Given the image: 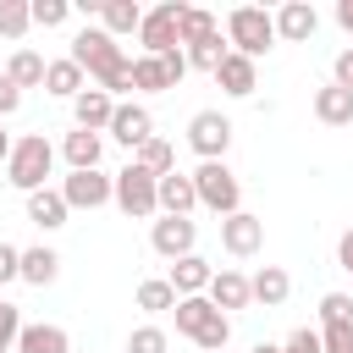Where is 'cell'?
I'll return each instance as SVG.
<instances>
[{
	"label": "cell",
	"mask_w": 353,
	"mask_h": 353,
	"mask_svg": "<svg viewBox=\"0 0 353 353\" xmlns=\"http://www.w3.org/2000/svg\"><path fill=\"white\" fill-rule=\"evenodd\" d=\"M66 55H72V61H77V66H83V72L110 94V99L132 88V61L121 55V44H116L105 28H83V33L72 39V50H66Z\"/></svg>",
	"instance_id": "1"
},
{
	"label": "cell",
	"mask_w": 353,
	"mask_h": 353,
	"mask_svg": "<svg viewBox=\"0 0 353 353\" xmlns=\"http://www.w3.org/2000/svg\"><path fill=\"white\" fill-rule=\"evenodd\" d=\"M176 331L193 342V347H204V353H221L226 347V336H232V320L210 303V298H176Z\"/></svg>",
	"instance_id": "2"
},
{
	"label": "cell",
	"mask_w": 353,
	"mask_h": 353,
	"mask_svg": "<svg viewBox=\"0 0 353 353\" xmlns=\"http://www.w3.org/2000/svg\"><path fill=\"white\" fill-rule=\"evenodd\" d=\"M50 165H55L50 138H44V132H28V138H17V143H11L6 182H11V188H22V193H39V188H50Z\"/></svg>",
	"instance_id": "3"
},
{
	"label": "cell",
	"mask_w": 353,
	"mask_h": 353,
	"mask_svg": "<svg viewBox=\"0 0 353 353\" xmlns=\"http://www.w3.org/2000/svg\"><path fill=\"white\" fill-rule=\"evenodd\" d=\"M226 44H232L237 55H248V61L270 55V44H276V17H270L265 6H232V11H226Z\"/></svg>",
	"instance_id": "4"
},
{
	"label": "cell",
	"mask_w": 353,
	"mask_h": 353,
	"mask_svg": "<svg viewBox=\"0 0 353 353\" xmlns=\"http://www.w3.org/2000/svg\"><path fill=\"white\" fill-rule=\"evenodd\" d=\"M193 193H199V204L215 210L221 221L243 210V182H237V171H232L226 160H199V171H193Z\"/></svg>",
	"instance_id": "5"
},
{
	"label": "cell",
	"mask_w": 353,
	"mask_h": 353,
	"mask_svg": "<svg viewBox=\"0 0 353 353\" xmlns=\"http://www.w3.org/2000/svg\"><path fill=\"white\" fill-rule=\"evenodd\" d=\"M116 210H121V215H132V221L160 215V176H154V171H143L138 160H127V165L116 171Z\"/></svg>",
	"instance_id": "6"
},
{
	"label": "cell",
	"mask_w": 353,
	"mask_h": 353,
	"mask_svg": "<svg viewBox=\"0 0 353 353\" xmlns=\"http://www.w3.org/2000/svg\"><path fill=\"white\" fill-rule=\"evenodd\" d=\"M182 17H188V6H182V0H160L154 11H143V28H138V44H143V55L182 50Z\"/></svg>",
	"instance_id": "7"
},
{
	"label": "cell",
	"mask_w": 353,
	"mask_h": 353,
	"mask_svg": "<svg viewBox=\"0 0 353 353\" xmlns=\"http://www.w3.org/2000/svg\"><path fill=\"white\" fill-rule=\"evenodd\" d=\"M182 77H188V55H182V50L138 55V61H132V88H143V94H165V88H176Z\"/></svg>",
	"instance_id": "8"
},
{
	"label": "cell",
	"mask_w": 353,
	"mask_h": 353,
	"mask_svg": "<svg viewBox=\"0 0 353 353\" xmlns=\"http://www.w3.org/2000/svg\"><path fill=\"white\" fill-rule=\"evenodd\" d=\"M320 347L325 353H353V298L347 292L320 298Z\"/></svg>",
	"instance_id": "9"
},
{
	"label": "cell",
	"mask_w": 353,
	"mask_h": 353,
	"mask_svg": "<svg viewBox=\"0 0 353 353\" xmlns=\"http://www.w3.org/2000/svg\"><path fill=\"white\" fill-rule=\"evenodd\" d=\"M188 149H193L199 160H226V149H232V121H226L221 110H199V116L188 121Z\"/></svg>",
	"instance_id": "10"
},
{
	"label": "cell",
	"mask_w": 353,
	"mask_h": 353,
	"mask_svg": "<svg viewBox=\"0 0 353 353\" xmlns=\"http://www.w3.org/2000/svg\"><path fill=\"white\" fill-rule=\"evenodd\" d=\"M61 199H66V210L116 204V176H105V171H72V176L61 182Z\"/></svg>",
	"instance_id": "11"
},
{
	"label": "cell",
	"mask_w": 353,
	"mask_h": 353,
	"mask_svg": "<svg viewBox=\"0 0 353 353\" xmlns=\"http://www.w3.org/2000/svg\"><path fill=\"white\" fill-rule=\"evenodd\" d=\"M193 243H199V226L188 221V215H160L154 226H149V248L160 254V259H188L193 254Z\"/></svg>",
	"instance_id": "12"
},
{
	"label": "cell",
	"mask_w": 353,
	"mask_h": 353,
	"mask_svg": "<svg viewBox=\"0 0 353 353\" xmlns=\"http://www.w3.org/2000/svg\"><path fill=\"white\" fill-rule=\"evenodd\" d=\"M221 248H226L232 259H254V254L265 248V221L248 215V210L226 215V221H221Z\"/></svg>",
	"instance_id": "13"
},
{
	"label": "cell",
	"mask_w": 353,
	"mask_h": 353,
	"mask_svg": "<svg viewBox=\"0 0 353 353\" xmlns=\"http://www.w3.org/2000/svg\"><path fill=\"white\" fill-rule=\"evenodd\" d=\"M110 138L127 143V149L138 154V149L154 138V116H149L143 105H116V116H110Z\"/></svg>",
	"instance_id": "14"
},
{
	"label": "cell",
	"mask_w": 353,
	"mask_h": 353,
	"mask_svg": "<svg viewBox=\"0 0 353 353\" xmlns=\"http://www.w3.org/2000/svg\"><path fill=\"white\" fill-rule=\"evenodd\" d=\"M116 105H121V99H110L105 88H83V94L72 99V116H77V127H83V132H110Z\"/></svg>",
	"instance_id": "15"
},
{
	"label": "cell",
	"mask_w": 353,
	"mask_h": 353,
	"mask_svg": "<svg viewBox=\"0 0 353 353\" xmlns=\"http://www.w3.org/2000/svg\"><path fill=\"white\" fill-rule=\"evenodd\" d=\"M204 298H210L221 314H232V309H248V303H254V292H248V276H243V270H232V265L210 276V292H204Z\"/></svg>",
	"instance_id": "16"
},
{
	"label": "cell",
	"mask_w": 353,
	"mask_h": 353,
	"mask_svg": "<svg viewBox=\"0 0 353 353\" xmlns=\"http://www.w3.org/2000/svg\"><path fill=\"white\" fill-rule=\"evenodd\" d=\"M314 28H320V17H314L309 0H287V6L276 11V39H287V44H309Z\"/></svg>",
	"instance_id": "17"
},
{
	"label": "cell",
	"mask_w": 353,
	"mask_h": 353,
	"mask_svg": "<svg viewBox=\"0 0 353 353\" xmlns=\"http://www.w3.org/2000/svg\"><path fill=\"white\" fill-rule=\"evenodd\" d=\"M215 83H221V94H232V99H248L254 88H259V61H248V55H226L221 61V72H215Z\"/></svg>",
	"instance_id": "18"
},
{
	"label": "cell",
	"mask_w": 353,
	"mask_h": 353,
	"mask_svg": "<svg viewBox=\"0 0 353 353\" xmlns=\"http://www.w3.org/2000/svg\"><path fill=\"white\" fill-rule=\"evenodd\" d=\"M210 276H215V270H210V259H204V254H188V259H176V265H171V276H165V281L176 287V298H204V292H210Z\"/></svg>",
	"instance_id": "19"
},
{
	"label": "cell",
	"mask_w": 353,
	"mask_h": 353,
	"mask_svg": "<svg viewBox=\"0 0 353 353\" xmlns=\"http://www.w3.org/2000/svg\"><path fill=\"white\" fill-rule=\"evenodd\" d=\"M248 292H254V303L281 309V303H287V292H292V276H287L281 265H259V270L248 276Z\"/></svg>",
	"instance_id": "20"
},
{
	"label": "cell",
	"mask_w": 353,
	"mask_h": 353,
	"mask_svg": "<svg viewBox=\"0 0 353 353\" xmlns=\"http://www.w3.org/2000/svg\"><path fill=\"white\" fill-rule=\"evenodd\" d=\"M83 88H88V72H83L72 55L50 61V72H44V94H55V99H77Z\"/></svg>",
	"instance_id": "21"
},
{
	"label": "cell",
	"mask_w": 353,
	"mask_h": 353,
	"mask_svg": "<svg viewBox=\"0 0 353 353\" xmlns=\"http://www.w3.org/2000/svg\"><path fill=\"white\" fill-rule=\"evenodd\" d=\"M66 199H61V188H39V193H28V221L39 226V232H55V226H66Z\"/></svg>",
	"instance_id": "22"
},
{
	"label": "cell",
	"mask_w": 353,
	"mask_h": 353,
	"mask_svg": "<svg viewBox=\"0 0 353 353\" xmlns=\"http://www.w3.org/2000/svg\"><path fill=\"white\" fill-rule=\"evenodd\" d=\"M61 154H66V165L72 171H99V154H105V138L99 132H66V143H61Z\"/></svg>",
	"instance_id": "23"
},
{
	"label": "cell",
	"mask_w": 353,
	"mask_h": 353,
	"mask_svg": "<svg viewBox=\"0 0 353 353\" xmlns=\"http://www.w3.org/2000/svg\"><path fill=\"white\" fill-rule=\"evenodd\" d=\"M99 28H105L110 39L138 33V28H143V6H138V0H105V6H99Z\"/></svg>",
	"instance_id": "24"
},
{
	"label": "cell",
	"mask_w": 353,
	"mask_h": 353,
	"mask_svg": "<svg viewBox=\"0 0 353 353\" xmlns=\"http://www.w3.org/2000/svg\"><path fill=\"white\" fill-rule=\"evenodd\" d=\"M314 116H320L325 127H353V94L336 88V83H325V88L314 94Z\"/></svg>",
	"instance_id": "25"
},
{
	"label": "cell",
	"mask_w": 353,
	"mask_h": 353,
	"mask_svg": "<svg viewBox=\"0 0 353 353\" xmlns=\"http://www.w3.org/2000/svg\"><path fill=\"white\" fill-rule=\"evenodd\" d=\"M193 204H199V193H193V176H182V171L160 176V215H188Z\"/></svg>",
	"instance_id": "26"
},
{
	"label": "cell",
	"mask_w": 353,
	"mask_h": 353,
	"mask_svg": "<svg viewBox=\"0 0 353 353\" xmlns=\"http://www.w3.org/2000/svg\"><path fill=\"white\" fill-rule=\"evenodd\" d=\"M55 276H61V254L55 248H44V243L39 248H22V281L28 287H50Z\"/></svg>",
	"instance_id": "27"
},
{
	"label": "cell",
	"mask_w": 353,
	"mask_h": 353,
	"mask_svg": "<svg viewBox=\"0 0 353 353\" xmlns=\"http://www.w3.org/2000/svg\"><path fill=\"white\" fill-rule=\"evenodd\" d=\"M17 353H72V336L61 325H22Z\"/></svg>",
	"instance_id": "28"
},
{
	"label": "cell",
	"mask_w": 353,
	"mask_h": 353,
	"mask_svg": "<svg viewBox=\"0 0 353 353\" xmlns=\"http://www.w3.org/2000/svg\"><path fill=\"white\" fill-rule=\"evenodd\" d=\"M44 72H50V61H44L39 50H17V55L6 61V77H11L17 88H44Z\"/></svg>",
	"instance_id": "29"
},
{
	"label": "cell",
	"mask_w": 353,
	"mask_h": 353,
	"mask_svg": "<svg viewBox=\"0 0 353 353\" xmlns=\"http://www.w3.org/2000/svg\"><path fill=\"white\" fill-rule=\"evenodd\" d=\"M138 309H143V314H171V309H176V287H171L165 276L138 281Z\"/></svg>",
	"instance_id": "30"
},
{
	"label": "cell",
	"mask_w": 353,
	"mask_h": 353,
	"mask_svg": "<svg viewBox=\"0 0 353 353\" xmlns=\"http://www.w3.org/2000/svg\"><path fill=\"white\" fill-rule=\"evenodd\" d=\"M215 33H221L215 11H204V6H188V17H182V50H193V44H204V39H215Z\"/></svg>",
	"instance_id": "31"
},
{
	"label": "cell",
	"mask_w": 353,
	"mask_h": 353,
	"mask_svg": "<svg viewBox=\"0 0 353 353\" xmlns=\"http://www.w3.org/2000/svg\"><path fill=\"white\" fill-rule=\"evenodd\" d=\"M132 160H138L143 171H154V176H171V171H176V149H171L165 138H149V143H143Z\"/></svg>",
	"instance_id": "32"
},
{
	"label": "cell",
	"mask_w": 353,
	"mask_h": 353,
	"mask_svg": "<svg viewBox=\"0 0 353 353\" xmlns=\"http://www.w3.org/2000/svg\"><path fill=\"white\" fill-rule=\"evenodd\" d=\"M182 55H188V66H199V72H210V77H215V72H221V61H226L232 50H226V44H221V33H215V39L193 44V50H182Z\"/></svg>",
	"instance_id": "33"
},
{
	"label": "cell",
	"mask_w": 353,
	"mask_h": 353,
	"mask_svg": "<svg viewBox=\"0 0 353 353\" xmlns=\"http://www.w3.org/2000/svg\"><path fill=\"white\" fill-rule=\"evenodd\" d=\"M33 28V6L28 0H0V33L6 39H22Z\"/></svg>",
	"instance_id": "34"
},
{
	"label": "cell",
	"mask_w": 353,
	"mask_h": 353,
	"mask_svg": "<svg viewBox=\"0 0 353 353\" xmlns=\"http://www.w3.org/2000/svg\"><path fill=\"white\" fill-rule=\"evenodd\" d=\"M171 342H165V331L160 325H138L132 336H127V353H165Z\"/></svg>",
	"instance_id": "35"
},
{
	"label": "cell",
	"mask_w": 353,
	"mask_h": 353,
	"mask_svg": "<svg viewBox=\"0 0 353 353\" xmlns=\"http://www.w3.org/2000/svg\"><path fill=\"white\" fill-rule=\"evenodd\" d=\"M17 336H22V309L0 298V347H6V353H17Z\"/></svg>",
	"instance_id": "36"
},
{
	"label": "cell",
	"mask_w": 353,
	"mask_h": 353,
	"mask_svg": "<svg viewBox=\"0 0 353 353\" xmlns=\"http://www.w3.org/2000/svg\"><path fill=\"white\" fill-rule=\"evenodd\" d=\"M66 17H72L66 0H33V28H61Z\"/></svg>",
	"instance_id": "37"
},
{
	"label": "cell",
	"mask_w": 353,
	"mask_h": 353,
	"mask_svg": "<svg viewBox=\"0 0 353 353\" xmlns=\"http://www.w3.org/2000/svg\"><path fill=\"white\" fill-rule=\"evenodd\" d=\"M281 353H325V347H320V331L303 325V331H292V336L281 342Z\"/></svg>",
	"instance_id": "38"
},
{
	"label": "cell",
	"mask_w": 353,
	"mask_h": 353,
	"mask_svg": "<svg viewBox=\"0 0 353 353\" xmlns=\"http://www.w3.org/2000/svg\"><path fill=\"white\" fill-rule=\"evenodd\" d=\"M17 276H22V248L0 243V287H6V281H17Z\"/></svg>",
	"instance_id": "39"
},
{
	"label": "cell",
	"mask_w": 353,
	"mask_h": 353,
	"mask_svg": "<svg viewBox=\"0 0 353 353\" xmlns=\"http://www.w3.org/2000/svg\"><path fill=\"white\" fill-rule=\"evenodd\" d=\"M331 83L353 94V50H336V61H331Z\"/></svg>",
	"instance_id": "40"
},
{
	"label": "cell",
	"mask_w": 353,
	"mask_h": 353,
	"mask_svg": "<svg viewBox=\"0 0 353 353\" xmlns=\"http://www.w3.org/2000/svg\"><path fill=\"white\" fill-rule=\"evenodd\" d=\"M17 105H22V88H17V83H11L6 72H0V121H6V116H11Z\"/></svg>",
	"instance_id": "41"
},
{
	"label": "cell",
	"mask_w": 353,
	"mask_h": 353,
	"mask_svg": "<svg viewBox=\"0 0 353 353\" xmlns=\"http://www.w3.org/2000/svg\"><path fill=\"white\" fill-rule=\"evenodd\" d=\"M336 259H342V270H353V232H342V243H336Z\"/></svg>",
	"instance_id": "42"
},
{
	"label": "cell",
	"mask_w": 353,
	"mask_h": 353,
	"mask_svg": "<svg viewBox=\"0 0 353 353\" xmlns=\"http://www.w3.org/2000/svg\"><path fill=\"white\" fill-rule=\"evenodd\" d=\"M336 22H342V33H353V0H336Z\"/></svg>",
	"instance_id": "43"
},
{
	"label": "cell",
	"mask_w": 353,
	"mask_h": 353,
	"mask_svg": "<svg viewBox=\"0 0 353 353\" xmlns=\"http://www.w3.org/2000/svg\"><path fill=\"white\" fill-rule=\"evenodd\" d=\"M11 160V138H6V127H0V165Z\"/></svg>",
	"instance_id": "44"
},
{
	"label": "cell",
	"mask_w": 353,
	"mask_h": 353,
	"mask_svg": "<svg viewBox=\"0 0 353 353\" xmlns=\"http://www.w3.org/2000/svg\"><path fill=\"white\" fill-rule=\"evenodd\" d=\"M254 353H281V347L276 342H254Z\"/></svg>",
	"instance_id": "45"
},
{
	"label": "cell",
	"mask_w": 353,
	"mask_h": 353,
	"mask_svg": "<svg viewBox=\"0 0 353 353\" xmlns=\"http://www.w3.org/2000/svg\"><path fill=\"white\" fill-rule=\"evenodd\" d=\"M0 353H6V347H0Z\"/></svg>",
	"instance_id": "46"
}]
</instances>
